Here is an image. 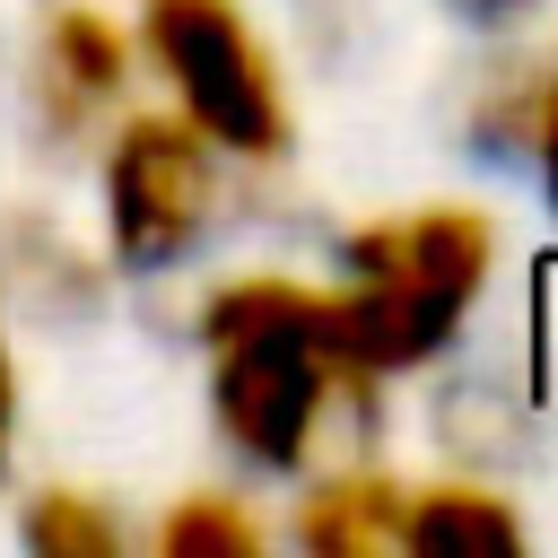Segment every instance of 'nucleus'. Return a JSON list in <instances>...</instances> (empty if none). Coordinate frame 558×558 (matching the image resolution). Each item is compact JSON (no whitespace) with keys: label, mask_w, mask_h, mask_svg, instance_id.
Segmentation results:
<instances>
[{"label":"nucleus","mask_w":558,"mask_h":558,"mask_svg":"<svg viewBox=\"0 0 558 558\" xmlns=\"http://www.w3.org/2000/svg\"><path fill=\"white\" fill-rule=\"evenodd\" d=\"M201 375H209V418L227 453L253 471H305L331 436L340 410H375L384 384H366L340 340H331V296L288 270H244L218 279L192 305Z\"/></svg>","instance_id":"1"},{"label":"nucleus","mask_w":558,"mask_h":558,"mask_svg":"<svg viewBox=\"0 0 558 558\" xmlns=\"http://www.w3.org/2000/svg\"><path fill=\"white\" fill-rule=\"evenodd\" d=\"M497 270V227L462 201L436 209H392L375 227H357L340 244V279L331 296V340L366 384H392L410 366H427L480 305Z\"/></svg>","instance_id":"2"},{"label":"nucleus","mask_w":558,"mask_h":558,"mask_svg":"<svg viewBox=\"0 0 558 558\" xmlns=\"http://www.w3.org/2000/svg\"><path fill=\"white\" fill-rule=\"evenodd\" d=\"M131 44H140V70L166 87V105L227 166H279L288 157L296 105H288V78H279L244 0H140Z\"/></svg>","instance_id":"3"},{"label":"nucleus","mask_w":558,"mask_h":558,"mask_svg":"<svg viewBox=\"0 0 558 558\" xmlns=\"http://www.w3.org/2000/svg\"><path fill=\"white\" fill-rule=\"evenodd\" d=\"M96 201H105V262L113 270H174L218 227L227 157L174 105H140V113L105 122Z\"/></svg>","instance_id":"4"},{"label":"nucleus","mask_w":558,"mask_h":558,"mask_svg":"<svg viewBox=\"0 0 558 558\" xmlns=\"http://www.w3.org/2000/svg\"><path fill=\"white\" fill-rule=\"evenodd\" d=\"M131 78H140V44L96 0H52L26 26V122L52 148L105 140V122L131 96Z\"/></svg>","instance_id":"5"},{"label":"nucleus","mask_w":558,"mask_h":558,"mask_svg":"<svg viewBox=\"0 0 558 558\" xmlns=\"http://www.w3.org/2000/svg\"><path fill=\"white\" fill-rule=\"evenodd\" d=\"M105 253L78 244L52 209L0 201V305L26 323H87L105 305Z\"/></svg>","instance_id":"6"},{"label":"nucleus","mask_w":558,"mask_h":558,"mask_svg":"<svg viewBox=\"0 0 558 558\" xmlns=\"http://www.w3.org/2000/svg\"><path fill=\"white\" fill-rule=\"evenodd\" d=\"M401 488L410 480H384V471H331V480H314L296 497V523L288 532L314 558H375L401 532Z\"/></svg>","instance_id":"7"},{"label":"nucleus","mask_w":558,"mask_h":558,"mask_svg":"<svg viewBox=\"0 0 558 558\" xmlns=\"http://www.w3.org/2000/svg\"><path fill=\"white\" fill-rule=\"evenodd\" d=\"M392 549H523V523L488 497V488H462V480H427V488H401V532Z\"/></svg>","instance_id":"8"},{"label":"nucleus","mask_w":558,"mask_h":558,"mask_svg":"<svg viewBox=\"0 0 558 558\" xmlns=\"http://www.w3.org/2000/svg\"><path fill=\"white\" fill-rule=\"evenodd\" d=\"M17 541H26L35 558H122V549H131V523H122L105 497H87V488L44 480V488L17 506Z\"/></svg>","instance_id":"9"},{"label":"nucleus","mask_w":558,"mask_h":558,"mask_svg":"<svg viewBox=\"0 0 558 558\" xmlns=\"http://www.w3.org/2000/svg\"><path fill=\"white\" fill-rule=\"evenodd\" d=\"M262 541H270L262 514H253L244 497H227V488H192V497H174V506L157 514V532H148L157 558H253Z\"/></svg>","instance_id":"10"},{"label":"nucleus","mask_w":558,"mask_h":558,"mask_svg":"<svg viewBox=\"0 0 558 558\" xmlns=\"http://www.w3.org/2000/svg\"><path fill=\"white\" fill-rule=\"evenodd\" d=\"M523 140L541 148V174H549V201H558V70L523 96Z\"/></svg>","instance_id":"11"},{"label":"nucleus","mask_w":558,"mask_h":558,"mask_svg":"<svg viewBox=\"0 0 558 558\" xmlns=\"http://www.w3.org/2000/svg\"><path fill=\"white\" fill-rule=\"evenodd\" d=\"M17 418H26V375H17V340H9V323H0V471H9V453H17Z\"/></svg>","instance_id":"12"},{"label":"nucleus","mask_w":558,"mask_h":558,"mask_svg":"<svg viewBox=\"0 0 558 558\" xmlns=\"http://www.w3.org/2000/svg\"><path fill=\"white\" fill-rule=\"evenodd\" d=\"M471 9H523V0H471Z\"/></svg>","instance_id":"13"}]
</instances>
